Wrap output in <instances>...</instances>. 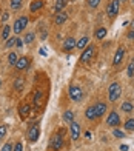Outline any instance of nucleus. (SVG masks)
<instances>
[{
    "label": "nucleus",
    "instance_id": "1",
    "mask_svg": "<svg viewBox=\"0 0 134 151\" xmlns=\"http://www.w3.org/2000/svg\"><path fill=\"white\" fill-rule=\"evenodd\" d=\"M68 96H70V99H71L72 102H82L83 97H85L82 88L77 86V85H71V86L68 88Z\"/></svg>",
    "mask_w": 134,
    "mask_h": 151
},
{
    "label": "nucleus",
    "instance_id": "2",
    "mask_svg": "<svg viewBox=\"0 0 134 151\" xmlns=\"http://www.w3.org/2000/svg\"><path fill=\"white\" fill-rule=\"evenodd\" d=\"M120 94H122V88H120V85L117 83V82H114V83H111L110 88H108V99L111 102H116Z\"/></svg>",
    "mask_w": 134,
    "mask_h": 151
},
{
    "label": "nucleus",
    "instance_id": "3",
    "mask_svg": "<svg viewBox=\"0 0 134 151\" xmlns=\"http://www.w3.org/2000/svg\"><path fill=\"white\" fill-rule=\"evenodd\" d=\"M28 17L26 16H22V17H19L16 22H14V25H12V31H14V34H20V32H23V29L28 26Z\"/></svg>",
    "mask_w": 134,
    "mask_h": 151
},
{
    "label": "nucleus",
    "instance_id": "4",
    "mask_svg": "<svg viewBox=\"0 0 134 151\" xmlns=\"http://www.w3.org/2000/svg\"><path fill=\"white\" fill-rule=\"evenodd\" d=\"M49 147L52 150H56V151H60V150L63 148V136L60 134V133L52 134L51 139H49Z\"/></svg>",
    "mask_w": 134,
    "mask_h": 151
},
{
    "label": "nucleus",
    "instance_id": "5",
    "mask_svg": "<svg viewBox=\"0 0 134 151\" xmlns=\"http://www.w3.org/2000/svg\"><path fill=\"white\" fill-rule=\"evenodd\" d=\"M94 52H96V46H92V45L86 46L85 50L82 51V56H80V62H82V63H88V62L92 59V56H94Z\"/></svg>",
    "mask_w": 134,
    "mask_h": 151
},
{
    "label": "nucleus",
    "instance_id": "6",
    "mask_svg": "<svg viewBox=\"0 0 134 151\" xmlns=\"http://www.w3.org/2000/svg\"><path fill=\"white\" fill-rule=\"evenodd\" d=\"M119 8H120V2L119 0H111L106 6V14L108 17H116L119 14Z\"/></svg>",
    "mask_w": 134,
    "mask_h": 151
},
{
    "label": "nucleus",
    "instance_id": "7",
    "mask_svg": "<svg viewBox=\"0 0 134 151\" xmlns=\"http://www.w3.org/2000/svg\"><path fill=\"white\" fill-rule=\"evenodd\" d=\"M106 125L108 127H113V128H117L120 125V117L116 111H111L108 114V117H106Z\"/></svg>",
    "mask_w": 134,
    "mask_h": 151
},
{
    "label": "nucleus",
    "instance_id": "8",
    "mask_svg": "<svg viewBox=\"0 0 134 151\" xmlns=\"http://www.w3.org/2000/svg\"><path fill=\"white\" fill-rule=\"evenodd\" d=\"M28 140L29 142H37L39 140V136H40V127L39 125H32L29 129H28Z\"/></svg>",
    "mask_w": 134,
    "mask_h": 151
},
{
    "label": "nucleus",
    "instance_id": "9",
    "mask_svg": "<svg viewBox=\"0 0 134 151\" xmlns=\"http://www.w3.org/2000/svg\"><path fill=\"white\" fill-rule=\"evenodd\" d=\"M70 133H71V139L72 140H77L79 137H80V125H79L77 122L72 120L70 123Z\"/></svg>",
    "mask_w": 134,
    "mask_h": 151
},
{
    "label": "nucleus",
    "instance_id": "10",
    "mask_svg": "<svg viewBox=\"0 0 134 151\" xmlns=\"http://www.w3.org/2000/svg\"><path fill=\"white\" fill-rule=\"evenodd\" d=\"M123 57H125V48L119 46V50L116 51V56H114V59H113V65H114V66L120 65V63H122V60H123Z\"/></svg>",
    "mask_w": 134,
    "mask_h": 151
},
{
    "label": "nucleus",
    "instance_id": "11",
    "mask_svg": "<svg viewBox=\"0 0 134 151\" xmlns=\"http://www.w3.org/2000/svg\"><path fill=\"white\" fill-rule=\"evenodd\" d=\"M29 114H31V105H29V104L20 105V108H19V116H20V119H23V120H25Z\"/></svg>",
    "mask_w": 134,
    "mask_h": 151
},
{
    "label": "nucleus",
    "instance_id": "12",
    "mask_svg": "<svg viewBox=\"0 0 134 151\" xmlns=\"http://www.w3.org/2000/svg\"><path fill=\"white\" fill-rule=\"evenodd\" d=\"M14 66H16L17 71H23V70H26V68L29 66V59L28 57H19L17 63Z\"/></svg>",
    "mask_w": 134,
    "mask_h": 151
},
{
    "label": "nucleus",
    "instance_id": "13",
    "mask_svg": "<svg viewBox=\"0 0 134 151\" xmlns=\"http://www.w3.org/2000/svg\"><path fill=\"white\" fill-rule=\"evenodd\" d=\"M66 19H68V12L60 11V12H57L56 17H54V23H56L57 26H60V25H63V23L66 22Z\"/></svg>",
    "mask_w": 134,
    "mask_h": 151
},
{
    "label": "nucleus",
    "instance_id": "14",
    "mask_svg": "<svg viewBox=\"0 0 134 151\" xmlns=\"http://www.w3.org/2000/svg\"><path fill=\"white\" fill-rule=\"evenodd\" d=\"M76 43H77V40H76L74 37H66V39H65V42H63V50H65V51L74 50Z\"/></svg>",
    "mask_w": 134,
    "mask_h": 151
},
{
    "label": "nucleus",
    "instance_id": "15",
    "mask_svg": "<svg viewBox=\"0 0 134 151\" xmlns=\"http://www.w3.org/2000/svg\"><path fill=\"white\" fill-rule=\"evenodd\" d=\"M94 108H96V117L99 119L106 113V104H103V102H99L97 105H94Z\"/></svg>",
    "mask_w": 134,
    "mask_h": 151
},
{
    "label": "nucleus",
    "instance_id": "16",
    "mask_svg": "<svg viewBox=\"0 0 134 151\" xmlns=\"http://www.w3.org/2000/svg\"><path fill=\"white\" fill-rule=\"evenodd\" d=\"M43 8V0H32L29 5V11L31 12H37Z\"/></svg>",
    "mask_w": 134,
    "mask_h": 151
},
{
    "label": "nucleus",
    "instance_id": "17",
    "mask_svg": "<svg viewBox=\"0 0 134 151\" xmlns=\"http://www.w3.org/2000/svg\"><path fill=\"white\" fill-rule=\"evenodd\" d=\"M85 117L88 119V120H94V119H97V117H96V108H94V105H91V106L86 108Z\"/></svg>",
    "mask_w": 134,
    "mask_h": 151
},
{
    "label": "nucleus",
    "instance_id": "18",
    "mask_svg": "<svg viewBox=\"0 0 134 151\" xmlns=\"http://www.w3.org/2000/svg\"><path fill=\"white\" fill-rule=\"evenodd\" d=\"M23 88H25V77L19 76V77L14 80V90L16 91H22Z\"/></svg>",
    "mask_w": 134,
    "mask_h": 151
},
{
    "label": "nucleus",
    "instance_id": "19",
    "mask_svg": "<svg viewBox=\"0 0 134 151\" xmlns=\"http://www.w3.org/2000/svg\"><path fill=\"white\" fill-rule=\"evenodd\" d=\"M11 31H12L11 26H9V25H5V26H3V29H2V34H0L2 40H5V42H6V40L9 39V36H11Z\"/></svg>",
    "mask_w": 134,
    "mask_h": 151
},
{
    "label": "nucleus",
    "instance_id": "20",
    "mask_svg": "<svg viewBox=\"0 0 134 151\" xmlns=\"http://www.w3.org/2000/svg\"><path fill=\"white\" fill-rule=\"evenodd\" d=\"M74 117H76V113L71 111V109H66V111L63 113V120L68 122V123H71L72 120H74Z\"/></svg>",
    "mask_w": 134,
    "mask_h": 151
},
{
    "label": "nucleus",
    "instance_id": "21",
    "mask_svg": "<svg viewBox=\"0 0 134 151\" xmlns=\"http://www.w3.org/2000/svg\"><path fill=\"white\" fill-rule=\"evenodd\" d=\"M88 42H90V37H88V36H83V37L80 39L77 43H76V46L79 48V50H85L86 45H88Z\"/></svg>",
    "mask_w": 134,
    "mask_h": 151
},
{
    "label": "nucleus",
    "instance_id": "22",
    "mask_svg": "<svg viewBox=\"0 0 134 151\" xmlns=\"http://www.w3.org/2000/svg\"><path fill=\"white\" fill-rule=\"evenodd\" d=\"M133 104H131V102H128V100H126V102H123V104L122 105H120V109H122V111L123 113H126V114H130V113H133Z\"/></svg>",
    "mask_w": 134,
    "mask_h": 151
},
{
    "label": "nucleus",
    "instance_id": "23",
    "mask_svg": "<svg viewBox=\"0 0 134 151\" xmlns=\"http://www.w3.org/2000/svg\"><path fill=\"white\" fill-rule=\"evenodd\" d=\"M34 39H36V34L34 32H26L25 37H23V43L25 45H29V43L34 42Z\"/></svg>",
    "mask_w": 134,
    "mask_h": 151
},
{
    "label": "nucleus",
    "instance_id": "24",
    "mask_svg": "<svg viewBox=\"0 0 134 151\" xmlns=\"http://www.w3.org/2000/svg\"><path fill=\"white\" fill-rule=\"evenodd\" d=\"M17 60H19L17 52H16V51H11V52L8 54V63H9V65H16Z\"/></svg>",
    "mask_w": 134,
    "mask_h": 151
},
{
    "label": "nucleus",
    "instance_id": "25",
    "mask_svg": "<svg viewBox=\"0 0 134 151\" xmlns=\"http://www.w3.org/2000/svg\"><path fill=\"white\" fill-rule=\"evenodd\" d=\"M22 0H11L9 2V6H11V9L12 11H19L20 8H22Z\"/></svg>",
    "mask_w": 134,
    "mask_h": 151
},
{
    "label": "nucleus",
    "instance_id": "26",
    "mask_svg": "<svg viewBox=\"0 0 134 151\" xmlns=\"http://www.w3.org/2000/svg\"><path fill=\"white\" fill-rule=\"evenodd\" d=\"M65 6H66V0H57L54 5V9H56V12H60L65 9Z\"/></svg>",
    "mask_w": 134,
    "mask_h": 151
},
{
    "label": "nucleus",
    "instance_id": "27",
    "mask_svg": "<svg viewBox=\"0 0 134 151\" xmlns=\"http://www.w3.org/2000/svg\"><path fill=\"white\" fill-rule=\"evenodd\" d=\"M123 128H125V131H128V133L134 131V119H128V120H126Z\"/></svg>",
    "mask_w": 134,
    "mask_h": 151
},
{
    "label": "nucleus",
    "instance_id": "28",
    "mask_svg": "<svg viewBox=\"0 0 134 151\" xmlns=\"http://www.w3.org/2000/svg\"><path fill=\"white\" fill-rule=\"evenodd\" d=\"M106 37V29L105 28H99L97 31H96V39H105Z\"/></svg>",
    "mask_w": 134,
    "mask_h": 151
},
{
    "label": "nucleus",
    "instance_id": "29",
    "mask_svg": "<svg viewBox=\"0 0 134 151\" xmlns=\"http://www.w3.org/2000/svg\"><path fill=\"white\" fill-rule=\"evenodd\" d=\"M86 5H88L91 9H96L97 6L100 5V0H86Z\"/></svg>",
    "mask_w": 134,
    "mask_h": 151
},
{
    "label": "nucleus",
    "instance_id": "30",
    "mask_svg": "<svg viewBox=\"0 0 134 151\" xmlns=\"http://www.w3.org/2000/svg\"><path fill=\"white\" fill-rule=\"evenodd\" d=\"M6 133H8V125L2 123V125H0V140H2L3 137L6 136Z\"/></svg>",
    "mask_w": 134,
    "mask_h": 151
},
{
    "label": "nucleus",
    "instance_id": "31",
    "mask_svg": "<svg viewBox=\"0 0 134 151\" xmlns=\"http://www.w3.org/2000/svg\"><path fill=\"white\" fill-rule=\"evenodd\" d=\"M16 40H17V37H9L8 40H6L5 46H6V48H14V46H16Z\"/></svg>",
    "mask_w": 134,
    "mask_h": 151
},
{
    "label": "nucleus",
    "instance_id": "32",
    "mask_svg": "<svg viewBox=\"0 0 134 151\" xmlns=\"http://www.w3.org/2000/svg\"><path fill=\"white\" fill-rule=\"evenodd\" d=\"M113 136L117 137V139H122V137H125V133L120 131V129H114V131H113Z\"/></svg>",
    "mask_w": 134,
    "mask_h": 151
},
{
    "label": "nucleus",
    "instance_id": "33",
    "mask_svg": "<svg viewBox=\"0 0 134 151\" xmlns=\"http://www.w3.org/2000/svg\"><path fill=\"white\" fill-rule=\"evenodd\" d=\"M40 100H42V91H37V93L34 94V104H36V105L40 104Z\"/></svg>",
    "mask_w": 134,
    "mask_h": 151
},
{
    "label": "nucleus",
    "instance_id": "34",
    "mask_svg": "<svg viewBox=\"0 0 134 151\" xmlns=\"http://www.w3.org/2000/svg\"><path fill=\"white\" fill-rule=\"evenodd\" d=\"M128 76L130 77H134V62H131L128 65Z\"/></svg>",
    "mask_w": 134,
    "mask_h": 151
},
{
    "label": "nucleus",
    "instance_id": "35",
    "mask_svg": "<svg viewBox=\"0 0 134 151\" xmlns=\"http://www.w3.org/2000/svg\"><path fill=\"white\" fill-rule=\"evenodd\" d=\"M0 151H12V143H11V142L5 143V145L2 147V150H0Z\"/></svg>",
    "mask_w": 134,
    "mask_h": 151
},
{
    "label": "nucleus",
    "instance_id": "36",
    "mask_svg": "<svg viewBox=\"0 0 134 151\" xmlns=\"http://www.w3.org/2000/svg\"><path fill=\"white\" fill-rule=\"evenodd\" d=\"M12 151H23V145H22V142H17L14 147H12Z\"/></svg>",
    "mask_w": 134,
    "mask_h": 151
},
{
    "label": "nucleus",
    "instance_id": "37",
    "mask_svg": "<svg viewBox=\"0 0 134 151\" xmlns=\"http://www.w3.org/2000/svg\"><path fill=\"white\" fill-rule=\"evenodd\" d=\"M0 19H2V22H6V20L9 19V12H8V11L2 12V17H0Z\"/></svg>",
    "mask_w": 134,
    "mask_h": 151
},
{
    "label": "nucleus",
    "instance_id": "38",
    "mask_svg": "<svg viewBox=\"0 0 134 151\" xmlns=\"http://www.w3.org/2000/svg\"><path fill=\"white\" fill-rule=\"evenodd\" d=\"M16 46H17V48H22V46H23V39L17 37V40H16Z\"/></svg>",
    "mask_w": 134,
    "mask_h": 151
},
{
    "label": "nucleus",
    "instance_id": "39",
    "mask_svg": "<svg viewBox=\"0 0 134 151\" xmlns=\"http://www.w3.org/2000/svg\"><path fill=\"white\" fill-rule=\"evenodd\" d=\"M126 37H128L130 40H134V29H131V31L128 32V36H126Z\"/></svg>",
    "mask_w": 134,
    "mask_h": 151
},
{
    "label": "nucleus",
    "instance_id": "40",
    "mask_svg": "<svg viewBox=\"0 0 134 151\" xmlns=\"http://www.w3.org/2000/svg\"><path fill=\"white\" fill-rule=\"evenodd\" d=\"M128 150H130L128 145H120V151H128Z\"/></svg>",
    "mask_w": 134,
    "mask_h": 151
},
{
    "label": "nucleus",
    "instance_id": "41",
    "mask_svg": "<svg viewBox=\"0 0 134 151\" xmlns=\"http://www.w3.org/2000/svg\"><path fill=\"white\" fill-rule=\"evenodd\" d=\"M85 137H86V139H91V131H86L85 133Z\"/></svg>",
    "mask_w": 134,
    "mask_h": 151
},
{
    "label": "nucleus",
    "instance_id": "42",
    "mask_svg": "<svg viewBox=\"0 0 134 151\" xmlns=\"http://www.w3.org/2000/svg\"><path fill=\"white\" fill-rule=\"evenodd\" d=\"M131 25H133V29H134V20H133V22H131Z\"/></svg>",
    "mask_w": 134,
    "mask_h": 151
},
{
    "label": "nucleus",
    "instance_id": "43",
    "mask_svg": "<svg viewBox=\"0 0 134 151\" xmlns=\"http://www.w3.org/2000/svg\"><path fill=\"white\" fill-rule=\"evenodd\" d=\"M119 2H126V0H119Z\"/></svg>",
    "mask_w": 134,
    "mask_h": 151
},
{
    "label": "nucleus",
    "instance_id": "44",
    "mask_svg": "<svg viewBox=\"0 0 134 151\" xmlns=\"http://www.w3.org/2000/svg\"><path fill=\"white\" fill-rule=\"evenodd\" d=\"M0 86H2V80H0Z\"/></svg>",
    "mask_w": 134,
    "mask_h": 151
},
{
    "label": "nucleus",
    "instance_id": "45",
    "mask_svg": "<svg viewBox=\"0 0 134 151\" xmlns=\"http://www.w3.org/2000/svg\"><path fill=\"white\" fill-rule=\"evenodd\" d=\"M131 2H133V3H134V0H131Z\"/></svg>",
    "mask_w": 134,
    "mask_h": 151
},
{
    "label": "nucleus",
    "instance_id": "46",
    "mask_svg": "<svg viewBox=\"0 0 134 151\" xmlns=\"http://www.w3.org/2000/svg\"><path fill=\"white\" fill-rule=\"evenodd\" d=\"M133 62H134V59H133Z\"/></svg>",
    "mask_w": 134,
    "mask_h": 151
}]
</instances>
